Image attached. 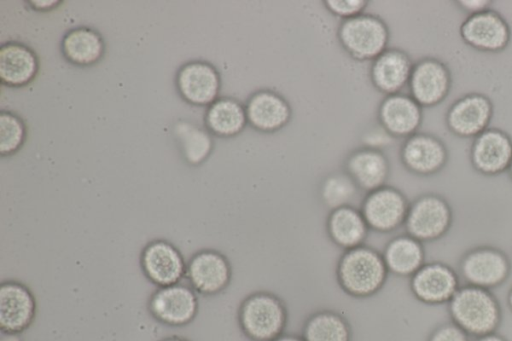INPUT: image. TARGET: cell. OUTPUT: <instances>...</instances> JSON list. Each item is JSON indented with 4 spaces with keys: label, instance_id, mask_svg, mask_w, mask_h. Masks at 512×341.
Instances as JSON below:
<instances>
[{
    "label": "cell",
    "instance_id": "6da1fadb",
    "mask_svg": "<svg viewBox=\"0 0 512 341\" xmlns=\"http://www.w3.org/2000/svg\"><path fill=\"white\" fill-rule=\"evenodd\" d=\"M451 321L469 336L479 337L496 331L501 322V307L491 292L465 284L448 303Z\"/></svg>",
    "mask_w": 512,
    "mask_h": 341
},
{
    "label": "cell",
    "instance_id": "3957f363",
    "mask_svg": "<svg viewBox=\"0 0 512 341\" xmlns=\"http://www.w3.org/2000/svg\"><path fill=\"white\" fill-rule=\"evenodd\" d=\"M338 39L345 51L359 61H373L387 49L389 29L377 15L363 13L342 20Z\"/></svg>",
    "mask_w": 512,
    "mask_h": 341
},
{
    "label": "cell",
    "instance_id": "8fae6325",
    "mask_svg": "<svg viewBox=\"0 0 512 341\" xmlns=\"http://www.w3.org/2000/svg\"><path fill=\"white\" fill-rule=\"evenodd\" d=\"M408 86L410 96L422 108L433 107L441 103L450 92V69L437 58H422L414 64Z\"/></svg>",
    "mask_w": 512,
    "mask_h": 341
},
{
    "label": "cell",
    "instance_id": "30bf717a",
    "mask_svg": "<svg viewBox=\"0 0 512 341\" xmlns=\"http://www.w3.org/2000/svg\"><path fill=\"white\" fill-rule=\"evenodd\" d=\"M140 265L143 274L151 283L164 287L182 281L187 262L173 243L165 239H154L144 246Z\"/></svg>",
    "mask_w": 512,
    "mask_h": 341
},
{
    "label": "cell",
    "instance_id": "ac0fdd59",
    "mask_svg": "<svg viewBox=\"0 0 512 341\" xmlns=\"http://www.w3.org/2000/svg\"><path fill=\"white\" fill-rule=\"evenodd\" d=\"M400 156L402 163L410 172L430 176L446 166L449 153L443 141L435 135L416 132L406 138Z\"/></svg>",
    "mask_w": 512,
    "mask_h": 341
},
{
    "label": "cell",
    "instance_id": "484cf974",
    "mask_svg": "<svg viewBox=\"0 0 512 341\" xmlns=\"http://www.w3.org/2000/svg\"><path fill=\"white\" fill-rule=\"evenodd\" d=\"M172 133L183 160L189 166H199L211 155L214 142L207 129L180 119L173 125Z\"/></svg>",
    "mask_w": 512,
    "mask_h": 341
},
{
    "label": "cell",
    "instance_id": "d6986e66",
    "mask_svg": "<svg viewBox=\"0 0 512 341\" xmlns=\"http://www.w3.org/2000/svg\"><path fill=\"white\" fill-rule=\"evenodd\" d=\"M245 111L251 127L263 133L280 130L292 116L288 101L270 89L258 90L251 94L245 104Z\"/></svg>",
    "mask_w": 512,
    "mask_h": 341
},
{
    "label": "cell",
    "instance_id": "7a4b0ae2",
    "mask_svg": "<svg viewBox=\"0 0 512 341\" xmlns=\"http://www.w3.org/2000/svg\"><path fill=\"white\" fill-rule=\"evenodd\" d=\"M388 269L384 258L367 247L349 249L341 258L338 275L343 288L351 295L364 297L383 285Z\"/></svg>",
    "mask_w": 512,
    "mask_h": 341
},
{
    "label": "cell",
    "instance_id": "e575fe53",
    "mask_svg": "<svg viewBox=\"0 0 512 341\" xmlns=\"http://www.w3.org/2000/svg\"><path fill=\"white\" fill-rule=\"evenodd\" d=\"M457 6L468 15L475 14L490 8L489 0H460L455 2Z\"/></svg>",
    "mask_w": 512,
    "mask_h": 341
},
{
    "label": "cell",
    "instance_id": "f546056e",
    "mask_svg": "<svg viewBox=\"0 0 512 341\" xmlns=\"http://www.w3.org/2000/svg\"><path fill=\"white\" fill-rule=\"evenodd\" d=\"M361 189L350 175L345 172L330 174L322 183L321 197L331 210L352 206Z\"/></svg>",
    "mask_w": 512,
    "mask_h": 341
},
{
    "label": "cell",
    "instance_id": "ba28073f",
    "mask_svg": "<svg viewBox=\"0 0 512 341\" xmlns=\"http://www.w3.org/2000/svg\"><path fill=\"white\" fill-rule=\"evenodd\" d=\"M175 87L186 103L198 107L209 106L218 98L221 76L212 63L200 59L190 60L178 68Z\"/></svg>",
    "mask_w": 512,
    "mask_h": 341
},
{
    "label": "cell",
    "instance_id": "277c9868",
    "mask_svg": "<svg viewBox=\"0 0 512 341\" xmlns=\"http://www.w3.org/2000/svg\"><path fill=\"white\" fill-rule=\"evenodd\" d=\"M453 223V211L441 195L419 196L409 206L404 222L407 234L420 242H432L445 236Z\"/></svg>",
    "mask_w": 512,
    "mask_h": 341
},
{
    "label": "cell",
    "instance_id": "74e56055",
    "mask_svg": "<svg viewBox=\"0 0 512 341\" xmlns=\"http://www.w3.org/2000/svg\"><path fill=\"white\" fill-rule=\"evenodd\" d=\"M2 333V337L0 341H22L19 334H12V333Z\"/></svg>",
    "mask_w": 512,
    "mask_h": 341
},
{
    "label": "cell",
    "instance_id": "52a82bcc",
    "mask_svg": "<svg viewBox=\"0 0 512 341\" xmlns=\"http://www.w3.org/2000/svg\"><path fill=\"white\" fill-rule=\"evenodd\" d=\"M197 293L182 282L157 287L148 301V310L161 324L182 327L191 323L198 313Z\"/></svg>",
    "mask_w": 512,
    "mask_h": 341
},
{
    "label": "cell",
    "instance_id": "1f68e13d",
    "mask_svg": "<svg viewBox=\"0 0 512 341\" xmlns=\"http://www.w3.org/2000/svg\"><path fill=\"white\" fill-rule=\"evenodd\" d=\"M323 3L329 12L342 20L363 14L368 4L365 0H327Z\"/></svg>",
    "mask_w": 512,
    "mask_h": 341
},
{
    "label": "cell",
    "instance_id": "4dcf8cb0",
    "mask_svg": "<svg viewBox=\"0 0 512 341\" xmlns=\"http://www.w3.org/2000/svg\"><path fill=\"white\" fill-rule=\"evenodd\" d=\"M27 125L21 116L10 110L0 111V155L10 157L24 145Z\"/></svg>",
    "mask_w": 512,
    "mask_h": 341
},
{
    "label": "cell",
    "instance_id": "8d00e7d4",
    "mask_svg": "<svg viewBox=\"0 0 512 341\" xmlns=\"http://www.w3.org/2000/svg\"><path fill=\"white\" fill-rule=\"evenodd\" d=\"M473 341H507L503 336L496 332L476 337Z\"/></svg>",
    "mask_w": 512,
    "mask_h": 341
},
{
    "label": "cell",
    "instance_id": "7c38bea8",
    "mask_svg": "<svg viewBox=\"0 0 512 341\" xmlns=\"http://www.w3.org/2000/svg\"><path fill=\"white\" fill-rule=\"evenodd\" d=\"M494 107L491 99L482 93H468L457 99L446 113V125L456 136L475 138L489 128Z\"/></svg>",
    "mask_w": 512,
    "mask_h": 341
},
{
    "label": "cell",
    "instance_id": "2e32d148",
    "mask_svg": "<svg viewBox=\"0 0 512 341\" xmlns=\"http://www.w3.org/2000/svg\"><path fill=\"white\" fill-rule=\"evenodd\" d=\"M512 160V139L503 130L487 128L477 135L470 148L473 168L486 176L508 171Z\"/></svg>",
    "mask_w": 512,
    "mask_h": 341
},
{
    "label": "cell",
    "instance_id": "4fadbf2b",
    "mask_svg": "<svg viewBox=\"0 0 512 341\" xmlns=\"http://www.w3.org/2000/svg\"><path fill=\"white\" fill-rule=\"evenodd\" d=\"M409 206L399 190L384 185L366 195L361 212L368 227L390 232L404 224Z\"/></svg>",
    "mask_w": 512,
    "mask_h": 341
},
{
    "label": "cell",
    "instance_id": "ffe728a7",
    "mask_svg": "<svg viewBox=\"0 0 512 341\" xmlns=\"http://www.w3.org/2000/svg\"><path fill=\"white\" fill-rule=\"evenodd\" d=\"M40 70L36 51L20 41H7L0 47V80L8 87H24L33 82Z\"/></svg>",
    "mask_w": 512,
    "mask_h": 341
},
{
    "label": "cell",
    "instance_id": "9c48e42d",
    "mask_svg": "<svg viewBox=\"0 0 512 341\" xmlns=\"http://www.w3.org/2000/svg\"><path fill=\"white\" fill-rule=\"evenodd\" d=\"M459 32L467 45L476 50L490 53L503 51L512 36L506 19L491 8L468 15L462 22Z\"/></svg>",
    "mask_w": 512,
    "mask_h": 341
},
{
    "label": "cell",
    "instance_id": "9a60e30c",
    "mask_svg": "<svg viewBox=\"0 0 512 341\" xmlns=\"http://www.w3.org/2000/svg\"><path fill=\"white\" fill-rule=\"evenodd\" d=\"M461 285L455 270L443 262H429L411 276V291L429 305L448 304Z\"/></svg>",
    "mask_w": 512,
    "mask_h": 341
},
{
    "label": "cell",
    "instance_id": "d6a6232c",
    "mask_svg": "<svg viewBox=\"0 0 512 341\" xmlns=\"http://www.w3.org/2000/svg\"><path fill=\"white\" fill-rule=\"evenodd\" d=\"M428 341H470V339L463 329L450 321L435 328Z\"/></svg>",
    "mask_w": 512,
    "mask_h": 341
},
{
    "label": "cell",
    "instance_id": "ab89813d",
    "mask_svg": "<svg viewBox=\"0 0 512 341\" xmlns=\"http://www.w3.org/2000/svg\"><path fill=\"white\" fill-rule=\"evenodd\" d=\"M160 341H190L184 337H180V336H170V337H166Z\"/></svg>",
    "mask_w": 512,
    "mask_h": 341
},
{
    "label": "cell",
    "instance_id": "83f0119b",
    "mask_svg": "<svg viewBox=\"0 0 512 341\" xmlns=\"http://www.w3.org/2000/svg\"><path fill=\"white\" fill-rule=\"evenodd\" d=\"M327 225L332 240L347 249L360 246L369 228L362 212L353 206L332 210Z\"/></svg>",
    "mask_w": 512,
    "mask_h": 341
},
{
    "label": "cell",
    "instance_id": "cb8c5ba5",
    "mask_svg": "<svg viewBox=\"0 0 512 341\" xmlns=\"http://www.w3.org/2000/svg\"><path fill=\"white\" fill-rule=\"evenodd\" d=\"M345 171L361 190L369 193L384 186L389 162L381 150L364 146L349 155Z\"/></svg>",
    "mask_w": 512,
    "mask_h": 341
},
{
    "label": "cell",
    "instance_id": "44dd1931",
    "mask_svg": "<svg viewBox=\"0 0 512 341\" xmlns=\"http://www.w3.org/2000/svg\"><path fill=\"white\" fill-rule=\"evenodd\" d=\"M379 124L393 137H409L417 132L423 119L422 107L402 93L387 95L378 110Z\"/></svg>",
    "mask_w": 512,
    "mask_h": 341
},
{
    "label": "cell",
    "instance_id": "e0dca14e",
    "mask_svg": "<svg viewBox=\"0 0 512 341\" xmlns=\"http://www.w3.org/2000/svg\"><path fill=\"white\" fill-rule=\"evenodd\" d=\"M36 300L32 291L16 280L2 281L0 285V330L20 334L33 322Z\"/></svg>",
    "mask_w": 512,
    "mask_h": 341
},
{
    "label": "cell",
    "instance_id": "f35d334b",
    "mask_svg": "<svg viewBox=\"0 0 512 341\" xmlns=\"http://www.w3.org/2000/svg\"><path fill=\"white\" fill-rule=\"evenodd\" d=\"M274 341H305V340L303 338L293 336V335H284V336L281 335Z\"/></svg>",
    "mask_w": 512,
    "mask_h": 341
},
{
    "label": "cell",
    "instance_id": "7402d4cb",
    "mask_svg": "<svg viewBox=\"0 0 512 341\" xmlns=\"http://www.w3.org/2000/svg\"><path fill=\"white\" fill-rule=\"evenodd\" d=\"M413 66L414 63L405 51L387 48L372 61V84L386 95L400 93L409 83Z\"/></svg>",
    "mask_w": 512,
    "mask_h": 341
},
{
    "label": "cell",
    "instance_id": "60d3db41",
    "mask_svg": "<svg viewBox=\"0 0 512 341\" xmlns=\"http://www.w3.org/2000/svg\"><path fill=\"white\" fill-rule=\"evenodd\" d=\"M507 302H508V306L512 312V287L510 288L509 290V293H508V296H507Z\"/></svg>",
    "mask_w": 512,
    "mask_h": 341
},
{
    "label": "cell",
    "instance_id": "8992f818",
    "mask_svg": "<svg viewBox=\"0 0 512 341\" xmlns=\"http://www.w3.org/2000/svg\"><path fill=\"white\" fill-rule=\"evenodd\" d=\"M459 271L466 284L492 290L508 279L511 262L501 249L481 245L463 254L459 262Z\"/></svg>",
    "mask_w": 512,
    "mask_h": 341
},
{
    "label": "cell",
    "instance_id": "b9f144b4",
    "mask_svg": "<svg viewBox=\"0 0 512 341\" xmlns=\"http://www.w3.org/2000/svg\"><path fill=\"white\" fill-rule=\"evenodd\" d=\"M508 173H509L510 178L512 179V160H511L510 166L508 168Z\"/></svg>",
    "mask_w": 512,
    "mask_h": 341
},
{
    "label": "cell",
    "instance_id": "5b68a950",
    "mask_svg": "<svg viewBox=\"0 0 512 341\" xmlns=\"http://www.w3.org/2000/svg\"><path fill=\"white\" fill-rule=\"evenodd\" d=\"M244 333L255 341H274L281 336L286 324L282 302L273 295L257 293L247 298L239 313Z\"/></svg>",
    "mask_w": 512,
    "mask_h": 341
},
{
    "label": "cell",
    "instance_id": "5bb4252c",
    "mask_svg": "<svg viewBox=\"0 0 512 341\" xmlns=\"http://www.w3.org/2000/svg\"><path fill=\"white\" fill-rule=\"evenodd\" d=\"M185 278L196 293L215 295L229 284L230 264L220 252L202 249L187 261Z\"/></svg>",
    "mask_w": 512,
    "mask_h": 341
},
{
    "label": "cell",
    "instance_id": "d590c367",
    "mask_svg": "<svg viewBox=\"0 0 512 341\" xmlns=\"http://www.w3.org/2000/svg\"><path fill=\"white\" fill-rule=\"evenodd\" d=\"M62 1L57 0H32L27 1L29 6L37 12H47L55 9L62 4Z\"/></svg>",
    "mask_w": 512,
    "mask_h": 341
},
{
    "label": "cell",
    "instance_id": "603a6c76",
    "mask_svg": "<svg viewBox=\"0 0 512 341\" xmlns=\"http://www.w3.org/2000/svg\"><path fill=\"white\" fill-rule=\"evenodd\" d=\"M60 51L69 64L86 68L102 60L106 43L97 29L90 26H76L63 35Z\"/></svg>",
    "mask_w": 512,
    "mask_h": 341
},
{
    "label": "cell",
    "instance_id": "836d02e7",
    "mask_svg": "<svg viewBox=\"0 0 512 341\" xmlns=\"http://www.w3.org/2000/svg\"><path fill=\"white\" fill-rule=\"evenodd\" d=\"M393 138L381 125L380 128H374L364 136L365 147L380 150L388 145Z\"/></svg>",
    "mask_w": 512,
    "mask_h": 341
},
{
    "label": "cell",
    "instance_id": "4316f807",
    "mask_svg": "<svg viewBox=\"0 0 512 341\" xmlns=\"http://www.w3.org/2000/svg\"><path fill=\"white\" fill-rule=\"evenodd\" d=\"M388 271L399 276H412L425 263L423 243L409 234L392 239L384 252Z\"/></svg>",
    "mask_w": 512,
    "mask_h": 341
},
{
    "label": "cell",
    "instance_id": "d4e9b609",
    "mask_svg": "<svg viewBox=\"0 0 512 341\" xmlns=\"http://www.w3.org/2000/svg\"><path fill=\"white\" fill-rule=\"evenodd\" d=\"M203 121L210 134L221 138L238 135L248 123L245 105L228 96L218 97L207 106Z\"/></svg>",
    "mask_w": 512,
    "mask_h": 341
},
{
    "label": "cell",
    "instance_id": "f1b7e54d",
    "mask_svg": "<svg viewBox=\"0 0 512 341\" xmlns=\"http://www.w3.org/2000/svg\"><path fill=\"white\" fill-rule=\"evenodd\" d=\"M305 341H350V328L340 315L319 312L311 316L304 327Z\"/></svg>",
    "mask_w": 512,
    "mask_h": 341
}]
</instances>
